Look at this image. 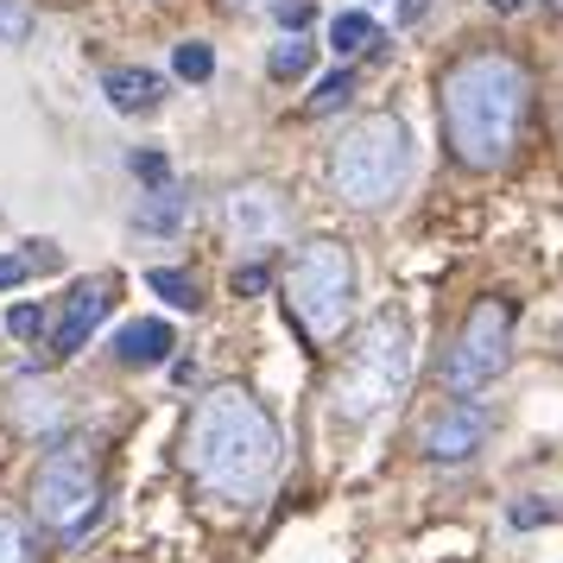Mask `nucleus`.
<instances>
[{
  "label": "nucleus",
  "instance_id": "f257e3e1",
  "mask_svg": "<svg viewBox=\"0 0 563 563\" xmlns=\"http://www.w3.org/2000/svg\"><path fill=\"white\" fill-rule=\"evenodd\" d=\"M285 437L273 424V411L260 406L247 386H209L197 411H190V437H184V462L203 494L247 507L260 500L273 475H279Z\"/></svg>",
  "mask_w": 563,
  "mask_h": 563
},
{
  "label": "nucleus",
  "instance_id": "f03ea898",
  "mask_svg": "<svg viewBox=\"0 0 563 563\" xmlns=\"http://www.w3.org/2000/svg\"><path fill=\"white\" fill-rule=\"evenodd\" d=\"M532 108V77L507 52H468L437 82V114H443V146L468 172H500L519 146Z\"/></svg>",
  "mask_w": 563,
  "mask_h": 563
},
{
  "label": "nucleus",
  "instance_id": "7ed1b4c3",
  "mask_svg": "<svg viewBox=\"0 0 563 563\" xmlns=\"http://www.w3.org/2000/svg\"><path fill=\"white\" fill-rule=\"evenodd\" d=\"M411 386V323L399 305H380L367 323L355 330V349L342 361V380H335V411L349 424H374L406 399Z\"/></svg>",
  "mask_w": 563,
  "mask_h": 563
},
{
  "label": "nucleus",
  "instance_id": "20e7f679",
  "mask_svg": "<svg viewBox=\"0 0 563 563\" xmlns=\"http://www.w3.org/2000/svg\"><path fill=\"white\" fill-rule=\"evenodd\" d=\"M335 197L355 209H380L406 190L411 172V133L399 114H361L355 128L335 140Z\"/></svg>",
  "mask_w": 563,
  "mask_h": 563
},
{
  "label": "nucleus",
  "instance_id": "39448f33",
  "mask_svg": "<svg viewBox=\"0 0 563 563\" xmlns=\"http://www.w3.org/2000/svg\"><path fill=\"white\" fill-rule=\"evenodd\" d=\"M285 305L310 335H342L349 310H355V260H349V247L330 241V234L305 241L291 273H285Z\"/></svg>",
  "mask_w": 563,
  "mask_h": 563
},
{
  "label": "nucleus",
  "instance_id": "423d86ee",
  "mask_svg": "<svg viewBox=\"0 0 563 563\" xmlns=\"http://www.w3.org/2000/svg\"><path fill=\"white\" fill-rule=\"evenodd\" d=\"M96 507H102V475L82 450H52L38 462V475H32V519L38 526L77 538L96 519Z\"/></svg>",
  "mask_w": 563,
  "mask_h": 563
},
{
  "label": "nucleus",
  "instance_id": "0eeeda50",
  "mask_svg": "<svg viewBox=\"0 0 563 563\" xmlns=\"http://www.w3.org/2000/svg\"><path fill=\"white\" fill-rule=\"evenodd\" d=\"M507 361H512V305L507 298H475L456 349L443 361V380H450V393H487L507 374Z\"/></svg>",
  "mask_w": 563,
  "mask_h": 563
},
{
  "label": "nucleus",
  "instance_id": "6e6552de",
  "mask_svg": "<svg viewBox=\"0 0 563 563\" xmlns=\"http://www.w3.org/2000/svg\"><path fill=\"white\" fill-rule=\"evenodd\" d=\"M487 431H494V411H487L475 393H462V406H443L431 424H424V456L431 462H468L487 443Z\"/></svg>",
  "mask_w": 563,
  "mask_h": 563
},
{
  "label": "nucleus",
  "instance_id": "1a4fd4ad",
  "mask_svg": "<svg viewBox=\"0 0 563 563\" xmlns=\"http://www.w3.org/2000/svg\"><path fill=\"white\" fill-rule=\"evenodd\" d=\"M108 305H114V279H82L77 291L64 298V317H57V330H52V355L70 361L77 349H89V335L102 330Z\"/></svg>",
  "mask_w": 563,
  "mask_h": 563
},
{
  "label": "nucleus",
  "instance_id": "9d476101",
  "mask_svg": "<svg viewBox=\"0 0 563 563\" xmlns=\"http://www.w3.org/2000/svg\"><path fill=\"white\" fill-rule=\"evenodd\" d=\"M222 222H229V234L241 241V247H266V241L285 229L279 190H273V184H241V190H229V209H222Z\"/></svg>",
  "mask_w": 563,
  "mask_h": 563
},
{
  "label": "nucleus",
  "instance_id": "9b49d317",
  "mask_svg": "<svg viewBox=\"0 0 563 563\" xmlns=\"http://www.w3.org/2000/svg\"><path fill=\"white\" fill-rule=\"evenodd\" d=\"M172 349H178V335H172V323H158V317L128 323V330L114 335V361H121V367H158Z\"/></svg>",
  "mask_w": 563,
  "mask_h": 563
},
{
  "label": "nucleus",
  "instance_id": "f8f14e48",
  "mask_svg": "<svg viewBox=\"0 0 563 563\" xmlns=\"http://www.w3.org/2000/svg\"><path fill=\"white\" fill-rule=\"evenodd\" d=\"M102 96L121 108V114H146V108H158V96H165V77H158V70H108Z\"/></svg>",
  "mask_w": 563,
  "mask_h": 563
},
{
  "label": "nucleus",
  "instance_id": "ddd939ff",
  "mask_svg": "<svg viewBox=\"0 0 563 563\" xmlns=\"http://www.w3.org/2000/svg\"><path fill=\"white\" fill-rule=\"evenodd\" d=\"M374 45V13H361V7H349V13H335L330 20V52L335 57H355Z\"/></svg>",
  "mask_w": 563,
  "mask_h": 563
},
{
  "label": "nucleus",
  "instance_id": "4468645a",
  "mask_svg": "<svg viewBox=\"0 0 563 563\" xmlns=\"http://www.w3.org/2000/svg\"><path fill=\"white\" fill-rule=\"evenodd\" d=\"M146 285H153L172 310H197V305H203L197 279H190V273H178V266H153V273H146Z\"/></svg>",
  "mask_w": 563,
  "mask_h": 563
},
{
  "label": "nucleus",
  "instance_id": "2eb2a0df",
  "mask_svg": "<svg viewBox=\"0 0 563 563\" xmlns=\"http://www.w3.org/2000/svg\"><path fill=\"white\" fill-rule=\"evenodd\" d=\"M266 70H273V82H298V77H310V45L298 38V32H291L279 52L266 57Z\"/></svg>",
  "mask_w": 563,
  "mask_h": 563
},
{
  "label": "nucleus",
  "instance_id": "dca6fc26",
  "mask_svg": "<svg viewBox=\"0 0 563 563\" xmlns=\"http://www.w3.org/2000/svg\"><path fill=\"white\" fill-rule=\"evenodd\" d=\"M172 64H178L184 82H209V77H216V52H209L203 38H184L178 52H172Z\"/></svg>",
  "mask_w": 563,
  "mask_h": 563
},
{
  "label": "nucleus",
  "instance_id": "f3484780",
  "mask_svg": "<svg viewBox=\"0 0 563 563\" xmlns=\"http://www.w3.org/2000/svg\"><path fill=\"white\" fill-rule=\"evenodd\" d=\"M57 418H64V406H57V393H26V406H20V424L26 431H57Z\"/></svg>",
  "mask_w": 563,
  "mask_h": 563
},
{
  "label": "nucleus",
  "instance_id": "a211bd4d",
  "mask_svg": "<svg viewBox=\"0 0 563 563\" xmlns=\"http://www.w3.org/2000/svg\"><path fill=\"white\" fill-rule=\"evenodd\" d=\"M178 222H184V197H172V190L158 184V203L140 209V229H158V234H165V229H178Z\"/></svg>",
  "mask_w": 563,
  "mask_h": 563
},
{
  "label": "nucleus",
  "instance_id": "6ab92c4d",
  "mask_svg": "<svg viewBox=\"0 0 563 563\" xmlns=\"http://www.w3.org/2000/svg\"><path fill=\"white\" fill-rule=\"evenodd\" d=\"M355 96V77L349 70H335V77H323L317 82V96H310V114H335V108Z\"/></svg>",
  "mask_w": 563,
  "mask_h": 563
},
{
  "label": "nucleus",
  "instance_id": "aec40b11",
  "mask_svg": "<svg viewBox=\"0 0 563 563\" xmlns=\"http://www.w3.org/2000/svg\"><path fill=\"white\" fill-rule=\"evenodd\" d=\"M26 38H32L26 0H0V45H26Z\"/></svg>",
  "mask_w": 563,
  "mask_h": 563
},
{
  "label": "nucleus",
  "instance_id": "412c9836",
  "mask_svg": "<svg viewBox=\"0 0 563 563\" xmlns=\"http://www.w3.org/2000/svg\"><path fill=\"white\" fill-rule=\"evenodd\" d=\"M7 330L20 335V342H32V335L45 330V310H38V305H13V310H7Z\"/></svg>",
  "mask_w": 563,
  "mask_h": 563
},
{
  "label": "nucleus",
  "instance_id": "4be33fe9",
  "mask_svg": "<svg viewBox=\"0 0 563 563\" xmlns=\"http://www.w3.org/2000/svg\"><path fill=\"white\" fill-rule=\"evenodd\" d=\"M0 563H26V532H20V519H7V512H0Z\"/></svg>",
  "mask_w": 563,
  "mask_h": 563
},
{
  "label": "nucleus",
  "instance_id": "5701e85b",
  "mask_svg": "<svg viewBox=\"0 0 563 563\" xmlns=\"http://www.w3.org/2000/svg\"><path fill=\"white\" fill-rule=\"evenodd\" d=\"M32 279V260L26 254H0V291H13V285Z\"/></svg>",
  "mask_w": 563,
  "mask_h": 563
},
{
  "label": "nucleus",
  "instance_id": "b1692460",
  "mask_svg": "<svg viewBox=\"0 0 563 563\" xmlns=\"http://www.w3.org/2000/svg\"><path fill=\"white\" fill-rule=\"evenodd\" d=\"M507 519L519 526V532H526V526H538V519H563V507H538V500H519V507H512Z\"/></svg>",
  "mask_w": 563,
  "mask_h": 563
},
{
  "label": "nucleus",
  "instance_id": "393cba45",
  "mask_svg": "<svg viewBox=\"0 0 563 563\" xmlns=\"http://www.w3.org/2000/svg\"><path fill=\"white\" fill-rule=\"evenodd\" d=\"M273 13H279L291 32H298V26H310V13H317V7H310V0H273Z\"/></svg>",
  "mask_w": 563,
  "mask_h": 563
},
{
  "label": "nucleus",
  "instance_id": "a878e982",
  "mask_svg": "<svg viewBox=\"0 0 563 563\" xmlns=\"http://www.w3.org/2000/svg\"><path fill=\"white\" fill-rule=\"evenodd\" d=\"M133 172H140L146 184H165V172H172V165H165L158 153H133Z\"/></svg>",
  "mask_w": 563,
  "mask_h": 563
},
{
  "label": "nucleus",
  "instance_id": "bb28decb",
  "mask_svg": "<svg viewBox=\"0 0 563 563\" xmlns=\"http://www.w3.org/2000/svg\"><path fill=\"white\" fill-rule=\"evenodd\" d=\"M234 291H266V266H241L234 273Z\"/></svg>",
  "mask_w": 563,
  "mask_h": 563
},
{
  "label": "nucleus",
  "instance_id": "cd10ccee",
  "mask_svg": "<svg viewBox=\"0 0 563 563\" xmlns=\"http://www.w3.org/2000/svg\"><path fill=\"white\" fill-rule=\"evenodd\" d=\"M487 7H500V13H519V7H526V0H487Z\"/></svg>",
  "mask_w": 563,
  "mask_h": 563
},
{
  "label": "nucleus",
  "instance_id": "c85d7f7f",
  "mask_svg": "<svg viewBox=\"0 0 563 563\" xmlns=\"http://www.w3.org/2000/svg\"><path fill=\"white\" fill-rule=\"evenodd\" d=\"M229 7H273V0H229Z\"/></svg>",
  "mask_w": 563,
  "mask_h": 563
},
{
  "label": "nucleus",
  "instance_id": "c756f323",
  "mask_svg": "<svg viewBox=\"0 0 563 563\" xmlns=\"http://www.w3.org/2000/svg\"><path fill=\"white\" fill-rule=\"evenodd\" d=\"M367 7H386V0H367Z\"/></svg>",
  "mask_w": 563,
  "mask_h": 563
}]
</instances>
